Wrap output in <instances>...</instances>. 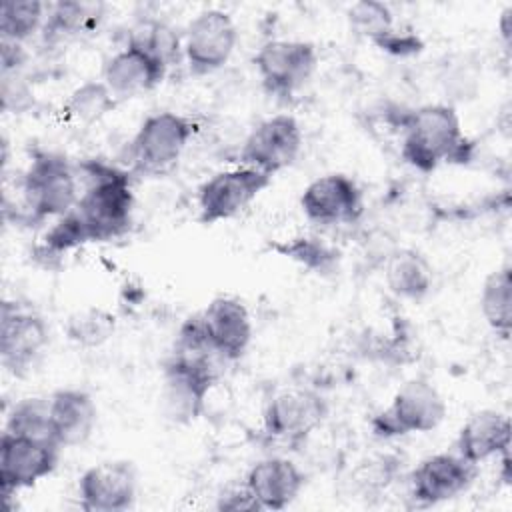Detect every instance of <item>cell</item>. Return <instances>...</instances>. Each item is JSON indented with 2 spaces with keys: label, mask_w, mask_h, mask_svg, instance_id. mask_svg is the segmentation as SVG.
Returning <instances> with one entry per match:
<instances>
[{
  "label": "cell",
  "mask_w": 512,
  "mask_h": 512,
  "mask_svg": "<svg viewBox=\"0 0 512 512\" xmlns=\"http://www.w3.org/2000/svg\"><path fill=\"white\" fill-rule=\"evenodd\" d=\"M92 242L90 232L80 218V214L72 208L68 214L60 216L44 234L40 246L36 248V256L44 258L50 266V260H60L66 252Z\"/></svg>",
  "instance_id": "obj_29"
},
{
  "label": "cell",
  "mask_w": 512,
  "mask_h": 512,
  "mask_svg": "<svg viewBox=\"0 0 512 512\" xmlns=\"http://www.w3.org/2000/svg\"><path fill=\"white\" fill-rule=\"evenodd\" d=\"M216 508L222 510V512H256V510H262L244 482L240 486H232V488L224 490L218 496Z\"/></svg>",
  "instance_id": "obj_35"
},
{
  "label": "cell",
  "mask_w": 512,
  "mask_h": 512,
  "mask_svg": "<svg viewBox=\"0 0 512 512\" xmlns=\"http://www.w3.org/2000/svg\"><path fill=\"white\" fill-rule=\"evenodd\" d=\"M268 248L314 274H330L338 268L340 252L318 236H294L288 240L268 242Z\"/></svg>",
  "instance_id": "obj_24"
},
{
  "label": "cell",
  "mask_w": 512,
  "mask_h": 512,
  "mask_svg": "<svg viewBox=\"0 0 512 512\" xmlns=\"http://www.w3.org/2000/svg\"><path fill=\"white\" fill-rule=\"evenodd\" d=\"M384 280L394 296L418 302L432 290L434 272L424 254L414 248H398L386 260Z\"/></svg>",
  "instance_id": "obj_22"
},
{
  "label": "cell",
  "mask_w": 512,
  "mask_h": 512,
  "mask_svg": "<svg viewBox=\"0 0 512 512\" xmlns=\"http://www.w3.org/2000/svg\"><path fill=\"white\" fill-rule=\"evenodd\" d=\"M118 104V98L110 92L104 82L88 80L80 84L64 102L62 112L66 120L74 124H94L112 112Z\"/></svg>",
  "instance_id": "obj_26"
},
{
  "label": "cell",
  "mask_w": 512,
  "mask_h": 512,
  "mask_svg": "<svg viewBox=\"0 0 512 512\" xmlns=\"http://www.w3.org/2000/svg\"><path fill=\"white\" fill-rule=\"evenodd\" d=\"M138 476L128 460H104L82 472L78 502L86 512H124L136 502Z\"/></svg>",
  "instance_id": "obj_14"
},
{
  "label": "cell",
  "mask_w": 512,
  "mask_h": 512,
  "mask_svg": "<svg viewBox=\"0 0 512 512\" xmlns=\"http://www.w3.org/2000/svg\"><path fill=\"white\" fill-rule=\"evenodd\" d=\"M238 44V28L224 10L210 8L196 14L184 32V58L194 76H206L220 70Z\"/></svg>",
  "instance_id": "obj_10"
},
{
  "label": "cell",
  "mask_w": 512,
  "mask_h": 512,
  "mask_svg": "<svg viewBox=\"0 0 512 512\" xmlns=\"http://www.w3.org/2000/svg\"><path fill=\"white\" fill-rule=\"evenodd\" d=\"M0 100L4 112L22 114L34 104V92L22 72L0 74Z\"/></svg>",
  "instance_id": "obj_33"
},
{
  "label": "cell",
  "mask_w": 512,
  "mask_h": 512,
  "mask_svg": "<svg viewBox=\"0 0 512 512\" xmlns=\"http://www.w3.org/2000/svg\"><path fill=\"white\" fill-rule=\"evenodd\" d=\"M214 358L218 356L172 350L164 360L162 404L172 422L190 424L204 412L208 394L218 380Z\"/></svg>",
  "instance_id": "obj_4"
},
{
  "label": "cell",
  "mask_w": 512,
  "mask_h": 512,
  "mask_svg": "<svg viewBox=\"0 0 512 512\" xmlns=\"http://www.w3.org/2000/svg\"><path fill=\"white\" fill-rule=\"evenodd\" d=\"M26 60H28V54L22 44L0 40V74L22 72Z\"/></svg>",
  "instance_id": "obj_36"
},
{
  "label": "cell",
  "mask_w": 512,
  "mask_h": 512,
  "mask_svg": "<svg viewBox=\"0 0 512 512\" xmlns=\"http://www.w3.org/2000/svg\"><path fill=\"white\" fill-rule=\"evenodd\" d=\"M194 132V120L184 114L164 110L146 116L128 148L134 172L162 174L170 170L180 160Z\"/></svg>",
  "instance_id": "obj_6"
},
{
  "label": "cell",
  "mask_w": 512,
  "mask_h": 512,
  "mask_svg": "<svg viewBox=\"0 0 512 512\" xmlns=\"http://www.w3.org/2000/svg\"><path fill=\"white\" fill-rule=\"evenodd\" d=\"M46 20V4L40 0H4L0 4V40L24 44Z\"/></svg>",
  "instance_id": "obj_27"
},
{
  "label": "cell",
  "mask_w": 512,
  "mask_h": 512,
  "mask_svg": "<svg viewBox=\"0 0 512 512\" xmlns=\"http://www.w3.org/2000/svg\"><path fill=\"white\" fill-rule=\"evenodd\" d=\"M480 310L486 324L504 340L512 330V276L510 266L504 264L492 270L480 290Z\"/></svg>",
  "instance_id": "obj_23"
},
{
  "label": "cell",
  "mask_w": 512,
  "mask_h": 512,
  "mask_svg": "<svg viewBox=\"0 0 512 512\" xmlns=\"http://www.w3.org/2000/svg\"><path fill=\"white\" fill-rule=\"evenodd\" d=\"M262 88L276 98H290L318 66L316 46L308 40H268L252 58Z\"/></svg>",
  "instance_id": "obj_7"
},
{
  "label": "cell",
  "mask_w": 512,
  "mask_h": 512,
  "mask_svg": "<svg viewBox=\"0 0 512 512\" xmlns=\"http://www.w3.org/2000/svg\"><path fill=\"white\" fill-rule=\"evenodd\" d=\"M166 72L168 66L160 58L136 44H126L106 60L102 82L120 100L156 88Z\"/></svg>",
  "instance_id": "obj_17"
},
{
  "label": "cell",
  "mask_w": 512,
  "mask_h": 512,
  "mask_svg": "<svg viewBox=\"0 0 512 512\" xmlns=\"http://www.w3.org/2000/svg\"><path fill=\"white\" fill-rule=\"evenodd\" d=\"M244 484L262 510H282L298 498L306 476L290 458L268 456L252 464Z\"/></svg>",
  "instance_id": "obj_19"
},
{
  "label": "cell",
  "mask_w": 512,
  "mask_h": 512,
  "mask_svg": "<svg viewBox=\"0 0 512 512\" xmlns=\"http://www.w3.org/2000/svg\"><path fill=\"white\" fill-rule=\"evenodd\" d=\"M372 44L392 56H412L424 48V42L416 32H404V30H396V28H392L384 36L376 38Z\"/></svg>",
  "instance_id": "obj_34"
},
{
  "label": "cell",
  "mask_w": 512,
  "mask_h": 512,
  "mask_svg": "<svg viewBox=\"0 0 512 512\" xmlns=\"http://www.w3.org/2000/svg\"><path fill=\"white\" fill-rule=\"evenodd\" d=\"M300 208L314 224H354L364 212V196L350 176L330 172L314 178L302 190Z\"/></svg>",
  "instance_id": "obj_15"
},
{
  "label": "cell",
  "mask_w": 512,
  "mask_h": 512,
  "mask_svg": "<svg viewBox=\"0 0 512 512\" xmlns=\"http://www.w3.org/2000/svg\"><path fill=\"white\" fill-rule=\"evenodd\" d=\"M510 16H512V6H506L504 12L500 14V22H498L500 34H502V38H504L506 44L510 42Z\"/></svg>",
  "instance_id": "obj_37"
},
{
  "label": "cell",
  "mask_w": 512,
  "mask_h": 512,
  "mask_svg": "<svg viewBox=\"0 0 512 512\" xmlns=\"http://www.w3.org/2000/svg\"><path fill=\"white\" fill-rule=\"evenodd\" d=\"M402 160L418 172H434L444 162H466L472 144L450 104H424L400 116Z\"/></svg>",
  "instance_id": "obj_1"
},
{
  "label": "cell",
  "mask_w": 512,
  "mask_h": 512,
  "mask_svg": "<svg viewBox=\"0 0 512 512\" xmlns=\"http://www.w3.org/2000/svg\"><path fill=\"white\" fill-rule=\"evenodd\" d=\"M98 16V6L62 0L48 6V16L42 26V38L46 44H60L82 30H86Z\"/></svg>",
  "instance_id": "obj_25"
},
{
  "label": "cell",
  "mask_w": 512,
  "mask_h": 512,
  "mask_svg": "<svg viewBox=\"0 0 512 512\" xmlns=\"http://www.w3.org/2000/svg\"><path fill=\"white\" fill-rule=\"evenodd\" d=\"M446 416V402L438 388L422 378L408 380L392 396L390 404L370 420L376 438L432 432Z\"/></svg>",
  "instance_id": "obj_5"
},
{
  "label": "cell",
  "mask_w": 512,
  "mask_h": 512,
  "mask_svg": "<svg viewBox=\"0 0 512 512\" xmlns=\"http://www.w3.org/2000/svg\"><path fill=\"white\" fill-rule=\"evenodd\" d=\"M210 344L220 360H240L252 342L250 312L234 296H216L202 310Z\"/></svg>",
  "instance_id": "obj_18"
},
{
  "label": "cell",
  "mask_w": 512,
  "mask_h": 512,
  "mask_svg": "<svg viewBox=\"0 0 512 512\" xmlns=\"http://www.w3.org/2000/svg\"><path fill=\"white\" fill-rule=\"evenodd\" d=\"M116 330V318L104 308H82L68 316L64 324L66 338L80 348H98L112 338Z\"/></svg>",
  "instance_id": "obj_28"
},
{
  "label": "cell",
  "mask_w": 512,
  "mask_h": 512,
  "mask_svg": "<svg viewBox=\"0 0 512 512\" xmlns=\"http://www.w3.org/2000/svg\"><path fill=\"white\" fill-rule=\"evenodd\" d=\"M50 340L46 320L30 306L6 300L0 310V362L14 374L24 376L40 358Z\"/></svg>",
  "instance_id": "obj_9"
},
{
  "label": "cell",
  "mask_w": 512,
  "mask_h": 512,
  "mask_svg": "<svg viewBox=\"0 0 512 512\" xmlns=\"http://www.w3.org/2000/svg\"><path fill=\"white\" fill-rule=\"evenodd\" d=\"M128 44H136L148 50L150 54L160 58L168 68L180 60V52L184 54L182 40L176 34V30L158 20H148L132 28Z\"/></svg>",
  "instance_id": "obj_31"
},
{
  "label": "cell",
  "mask_w": 512,
  "mask_h": 512,
  "mask_svg": "<svg viewBox=\"0 0 512 512\" xmlns=\"http://www.w3.org/2000/svg\"><path fill=\"white\" fill-rule=\"evenodd\" d=\"M326 400L308 388H288L272 396L262 414V430L268 438L288 446L304 442L326 418Z\"/></svg>",
  "instance_id": "obj_11"
},
{
  "label": "cell",
  "mask_w": 512,
  "mask_h": 512,
  "mask_svg": "<svg viewBox=\"0 0 512 512\" xmlns=\"http://www.w3.org/2000/svg\"><path fill=\"white\" fill-rule=\"evenodd\" d=\"M348 18L352 28L358 34L366 36L370 42H374L376 38L384 36L394 28V18L390 8L384 2H376V0H362L352 4L348 10Z\"/></svg>",
  "instance_id": "obj_32"
},
{
  "label": "cell",
  "mask_w": 512,
  "mask_h": 512,
  "mask_svg": "<svg viewBox=\"0 0 512 512\" xmlns=\"http://www.w3.org/2000/svg\"><path fill=\"white\" fill-rule=\"evenodd\" d=\"M4 432L28 438L54 440L50 430V398L30 396L18 400L6 416Z\"/></svg>",
  "instance_id": "obj_30"
},
{
  "label": "cell",
  "mask_w": 512,
  "mask_h": 512,
  "mask_svg": "<svg viewBox=\"0 0 512 512\" xmlns=\"http://www.w3.org/2000/svg\"><path fill=\"white\" fill-rule=\"evenodd\" d=\"M60 450L54 440L2 432L0 436V490L8 500L22 488L34 486L56 470Z\"/></svg>",
  "instance_id": "obj_12"
},
{
  "label": "cell",
  "mask_w": 512,
  "mask_h": 512,
  "mask_svg": "<svg viewBox=\"0 0 512 512\" xmlns=\"http://www.w3.org/2000/svg\"><path fill=\"white\" fill-rule=\"evenodd\" d=\"M302 142L304 134L298 120L290 114H276L262 120L246 136L240 162L274 176L296 162Z\"/></svg>",
  "instance_id": "obj_13"
},
{
  "label": "cell",
  "mask_w": 512,
  "mask_h": 512,
  "mask_svg": "<svg viewBox=\"0 0 512 512\" xmlns=\"http://www.w3.org/2000/svg\"><path fill=\"white\" fill-rule=\"evenodd\" d=\"M98 410L92 396L80 388H62L50 396V430L58 446L84 444L96 426Z\"/></svg>",
  "instance_id": "obj_20"
},
{
  "label": "cell",
  "mask_w": 512,
  "mask_h": 512,
  "mask_svg": "<svg viewBox=\"0 0 512 512\" xmlns=\"http://www.w3.org/2000/svg\"><path fill=\"white\" fill-rule=\"evenodd\" d=\"M270 182V174L244 164L216 172L198 190V222L210 226L234 218L252 204Z\"/></svg>",
  "instance_id": "obj_8"
},
{
  "label": "cell",
  "mask_w": 512,
  "mask_h": 512,
  "mask_svg": "<svg viewBox=\"0 0 512 512\" xmlns=\"http://www.w3.org/2000/svg\"><path fill=\"white\" fill-rule=\"evenodd\" d=\"M20 218L40 224L46 218H60L78 204L76 166L64 154L40 150L32 156L20 178Z\"/></svg>",
  "instance_id": "obj_3"
},
{
  "label": "cell",
  "mask_w": 512,
  "mask_h": 512,
  "mask_svg": "<svg viewBox=\"0 0 512 512\" xmlns=\"http://www.w3.org/2000/svg\"><path fill=\"white\" fill-rule=\"evenodd\" d=\"M76 172L82 174L84 192L74 210L84 220L92 242H108L126 234L134 208L130 174L96 158L78 162Z\"/></svg>",
  "instance_id": "obj_2"
},
{
  "label": "cell",
  "mask_w": 512,
  "mask_h": 512,
  "mask_svg": "<svg viewBox=\"0 0 512 512\" xmlns=\"http://www.w3.org/2000/svg\"><path fill=\"white\" fill-rule=\"evenodd\" d=\"M476 478V464L460 454L440 452L424 458L410 476V496L420 506H434L466 492Z\"/></svg>",
  "instance_id": "obj_16"
},
{
  "label": "cell",
  "mask_w": 512,
  "mask_h": 512,
  "mask_svg": "<svg viewBox=\"0 0 512 512\" xmlns=\"http://www.w3.org/2000/svg\"><path fill=\"white\" fill-rule=\"evenodd\" d=\"M510 452V418L498 410L474 412L460 428L456 454L472 464Z\"/></svg>",
  "instance_id": "obj_21"
}]
</instances>
